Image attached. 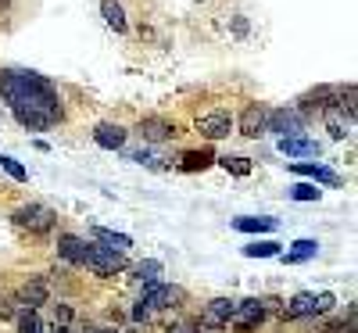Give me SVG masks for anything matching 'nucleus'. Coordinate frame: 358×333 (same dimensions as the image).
Returning a JSON list of instances; mask_svg holds the SVG:
<instances>
[{
  "instance_id": "obj_6",
  "label": "nucleus",
  "mask_w": 358,
  "mask_h": 333,
  "mask_svg": "<svg viewBox=\"0 0 358 333\" xmlns=\"http://www.w3.org/2000/svg\"><path fill=\"white\" fill-rule=\"evenodd\" d=\"M187 297L183 287H169V283H143V305L147 309H176Z\"/></svg>"
},
{
  "instance_id": "obj_5",
  "label": "nucleus",
  "mask_w": 358,
  "mask_h": 333,
  "mask_svg": "<svg viewBox=\"0 0 358 333\" xmlns=\"http://www.w3.org/2000/svg\"><path fill=\"white\" fill-rule=\"evenodd\" d=\"M15 226H22V229H29V233H47L54 222H57V215L47 208V204H25V208H18L15 211Z\"/></svg>"
},
{
  "instance_id": "obj_26",
  "label": "nucleus",
  "mask_w": 358,
  "mask_h": 333,
  "mask_svg": "<svg viewBox=\"0 0 358 333\" xmlns=\"http://www.w3.org/2000/svg\"><path fill=\"white\" fill-rule=\"evenodd\" d=\"M0 169H4L11 179H15V183H25V179H29V172H25V165L22 162H15L11 155H0Z\"/></svg>"
},
{
  "instance_id": "obj_17",
  "label": "nucleus",
  "mask_w": 358,
  "mask_h": 333,
  "mask_svg": "<svg viewBox=\"0 0 358 333\" xmlns=\"http://www.w3.org/2000/svg\"><path fill=\"white\" fill-rule=\"evenodd\" d=\"M94 236H97V244H101V248L122 251V255L133 248V236H126V233H115V229H104V226H94Z\"/></svg>"
},
{
  "instance_id": "obj_15",
  "label": "nucleus",
  "mask_w": 358,
  "mask_h": 333,
  "mask_svg": "<svg viewBox=\"0 0 358 333\" xmlns=\"http://www.w3.org/2000/svg\"><path fill=\"white\" fill-rule=\"evenodd\" d=\"M290 172L312 179V183H330V187H341V176L326 165H312V162H290Z\"/></svg>"
},
{
  "instance_id": "obj_14",
  "label": "nucleus",
  "mask_w": 358,
  "mask_h": 333,
  "mask_svg": "<svg viewBox=\"0 0 358 333\" xmlns=\"http://www.w3.org/2000/svg\"><path fill=\"white\" fill-rule=\"evenodd\" d=\"M126 129L118 126V122H101L97 129H94V143L97 147H104V150H122L126 147Z\"/></svg>"
},
{
  "instance_id": "obj_10",
  "label": "nucleus",
  "mask_w": 358,
  "mask_h": 333,
  "mask_svg": "<svg viewBox=\"0 0 358 333\" xmlns=\"http://www.w3.org/2000/svg\"><path fill=\"white\" fill-rule=\"evenodd\" d=\"M265 126H268V108L265 104H248L244 115H241V136L258 140L265 133Z\"/></svg>"
},
{
  "instance_id": "obj_12",
  "label": "nucleus",
  "mask_w": 358,
  "mask_h": 333,
  "mask_svg": "<svg viewBox=\"0 0 358 333\" xmlns=\"http://www.w3.org/2000/svg\"><path fill=\"white\" fill-rule=\"evenodd\" d=\"M322 118H326V129H330V136H334V140H344V136L351 133V126H355V115H351V111H344L341 104L322 108Z\"/></svg>"
},
{
  "instance_id": "obj_3",
  "label": "nucleus",
  "mask_w": 358,
  "mask_h": 333,
  "mask_svg": "<svg viewBox=\"0 0 358 333\" xmlns=\"http://www.w3.org/2000/svg\"><path fill=\"white\" fill-rule=\"evenodd\" d=\"M265 301L262 297H248V301H236V309H233V316H229V326L236 330V333H248V330H255V326H262V319H265Z\"/></svg>"
},
{
  "instance_id": "obj_21",
  "label": "nucleus",
  "mask_w": 358,
  "mask_h": 333,
  "mask_svg": "<svg viewBox=\"0 0 358 333\" xmlns=\"http://www.w3.org/2000/svg\"><path fill=\"white\" fill-rule=\"evenodd\" d=\"M101 15H104V22L115 29V33H126V29H129V22H126V8L118 4V0H101Z\"/></svg>"
},
{
  "instance_id": "obj_24",
  "label": "nucleus",
  "mask_w": 358,
  "mask_h": 333,
  "mask_svg": "<svg viewBox=\"0 0 358 333\" xmlns=\"http://www.w3.org/2000/svg\"><path fill=\"white\" fill-rule=\"evenodd\" d=\"M212 162H215L212 150H187V155H183V165H179V169H183V172H201V169H208Z\"/></svg>"
},
{
  "instance_id": "obj_1",
  "label": "nucleus",
  "mask_w": 358,
  "mask_h": 333,
  "mask_svg": "<svg viewBox=\"0 0 358 333\" xmlns=\"http://www.w3.org/2000/svg\"><path fill=\"white\" fill-rule=\"evenodd\" d=\"M0 94L11 104L22 129L43 133L65 118V108H62V97H57L54 83L43 79L40 72H29V69L0 72Z\"/></svg>"
},
{
  "instance_id": "obj_11",
  "label": "nucleus",
  "mask_w": 358,
  "mask_h": 333,
  "mask_svg": "<svg viewBox=\"0 0 358 333\" xmlns=\"http://www.w3.org/2000/svg\"><path fill=\"white\" fill-rule=\"evenodd\" d=\"M280 150L287 158H319L322 155V143L308 140V136H280Z\"/></svg>"
},
{
  "instance_id": "obj_7",
  "label": "nucleus",
  "mask_w": 358,
  "mask_h": 333,
  "mask_svg": "<svg viewBox=\"0 0 358 333\" xmlns=\"http://www.w3.org/2000/svg\"><path fill=\"white\" fill-rule=\"evenodd\" d=\"M233 309H236L233 297H215V301H208V305H204V316H201V330H226Z\"/></svg>"
},
{
  "instance_id": "obj_19",
  "label": "nucleus",
  "mask_w": 358,
  "mask_h": 333,
  "mask_svg": "<svg viewBox=\"0 0 358 333\" xmlns=\"http://www.w3.org/2000/svg\"><path fill=\"white\" fill-rule=\"evenodd\" d=\"M86 240L83 236H72V233H65L62 240H57V251H62V258L65 262H76V265H83V255H86Z\"/></svg>"
},
{
  "instance_id": "obj_2",
  "label": "nucleus",
  "mask_w": 358,
  "mask_h": 333,
  "mask_svg": "<svg viewBox=\"0 0 358 333\" xmlns=\"http://www.w3.org/2000/svg\"><path fill=\"white\" fill-rule=\"evenodd\" d=\"M83 265L94 272V276L111 280V276H118V272L126 269V255L122 251H111V248H94V244H90L86 255H83Z\"/></svg>"
},
{
  "instance_id": "obj_30",
  "label": "nucleus",
  "mask_w": 358,
  "mask_h": 333,
  "mask_svg": "<svg viewBox=\"0 0 358 333\" xmlns=\"http://www.w3.org/2000/svg\"><path fill=\"white\" fill-rule=\"evenodd\" d=\"M18 309H22V305H18L15 297H0V319H15ZM22 312H25V309H22Z\"/></svg>"
},
{
  "instance_id": "obj_33",
  "label": "nucleus",
  "mask_w": 358,
  "mask_h": 333,
  "mask_svg": "<svg viewBox=\"0 0 358 333\" xmlns=\"http://www.w3.org/2000/svg\"><path fill=\"white\" fill-rule=\"evenodd\" d=\"M83 333H118V330H101V326H86Z\"/></svg>"
},
{
  "instance_id": "obj_9",
  "label": "nucleus",
  "mask_w": 358,
  "mask_h": 333,
  "mask_svg": "<svg viewBox=\"0 0 358 333\" xmlns=\"http://www.w3.org/2000/svg\"><path fill=\"white\" fill-rule=\"evenodd\" d=\"M47 297H50V287H47V280L43 276H29L22 287H18V294H15V301L22 309H40V305H47Z\"/></svg>"
},
{
  "instance_id": "obj_25",
  "label": "nucleus",
  "mask_w": 358,
  "mask_h": 333,
  "mask_svg": "<svg viewBox=\"0 0 358 333\" xmlns=\"http://www.w3.org/2000/svg\"><path fill=\"white\" fill-rule=\"evenodd\" d=\"M15 323H18V333H43V330H47V326L40 323V316H36L33 309L18 312V316H15Z\"/></svg>"
},
{
  "instance_id": "obj_22",
  "label": "nucleus",
  "mask_w": 358,
  "mask_h": 333,
  "mask_svg": "<svg viewBox=\"0 0 358 333\" xmlns=\"http://www.w3.org/2000/svg\"><path fill=\"white\" fill-rule=\"evenodd\" d=\"M283 244H276V240H251V244H244V258H280Z\"/></svg>"
},
{
  "instance_id": "obj_27",
  "label": "nucleus",
  "mask_w": 358,
  "mask_h": 333,
  "mask_svg": "<svg viewBox=\"0 0 358 333\" xmlns=\"http://www.w3.org/2000/svg\"><path fill=\"white\" fill-rule=\"evenodd\" d=\"M290 197H294V201H319L322 190H319L315 183H294V187H290Z\"/></svg>"
},
{
  "instance_id": "obj_16",
  "label": "nucleus",
  "mask_w": 358,
  "mask_h": 333,
  "mask_svg": "<svg viewBox=\"0 0 358 333\" xmlns=\"http://www.w3.org/2000/svg\"><path fill=\"white\" fill-rule=\"evenodd\" d=\"M233 229H241V233H276L280 219H273V215H241V219H233Z\"/></svg>"
},
{
  "instance_id": "obj_28",
  "label": "nucleus",
  "mask_w": 358,
  "mask_h": 333,
  "mask_svg": "<svg viewBox=\"0 0 358 333\" xmlns=\"http://www.w3.org/2000/svg\"><path fill=\"white\" fill-rule=\"evenodd\" d=\"M219 165L226 169V172H233V176H248L251 172V158H219Z\"/></svg>"
},
{
  "instance_id": "obj_13",
  "label": "nucleus",
  "mask_w": 358,
  "mask_h": 333,
  "mask_svg": "<svg viewBox=\"0 0 358 333\" xmlns=\"http://www.w3.org/2000/svg\"><path fill=\"white\" fill-rule=\"evenodd\" d=\"M136 136L147 140V143H162V140H172L176 136V126L165 122V118H140V126H136Z\"/></svg>"
},
{
  "instance_id": "obj_20",
  "label": "nucleus",
  "mask_w": 358,
  "mask_h": 333,
  "mask_svg": "<svg viewBox=\"0 0 358 333\" xmlns=\"http://www.w3.org/2000/svg\"><path fill=\"white\" fill-rule=\"evenodd\" d=\"M319 255V240H294L290 244V251L287 255H280L287 265H297V262H308V258H315Z\"/></svg>"
},
{
  "instance_id": "obj_29",
  "label": "nucleus",
  "mask_w": 358,
  "mask_h": 333,
  "mask_svg": "<svg viewBox=\"0 0 358 333\" xmlns=\"http://www.w3.org/2000/svg\"><path fill=\"white\" fill-rule=\"evenodd\" d=\"M337 305V297L330 294V290H322V294H315V316H322V312H330Z\"/></svg>"
},
{
  "instance_id": "obj_23",
  "label": "nucleus",
  "mask_w": 358,
  "mask_h": 333,
  "mask_svg": "<svg viewBox=\"0 0 358 333\" xmlns=\"http://www.w3.org/2000/svg\"><path fill=\"white\" fill-rule=\"evenodd\" d=\"M133 276H136L140 283H158V276H162V262H158V258H143V262H136V265H133Z\"/></svg>"
},
{
  "instance_id": "obj_18",
  "label": "nucleus",
  "mask_w": 358,
  "mask_h": 333,
  "mask_svg": "<svg viewBox=\"0 0 358 333\" xmlns=\"http://www.w3.org/2000/svg\"><path fill=\"white\" fill-rule=\"evenodd\" d=\"M280 316H283V319H305V316H315V294H297V297H290V305H283Z\"/></svg>"
},
{
  "instance_id": "obj_4",
  "label": "nucleus",
  "mask_w": 358,
  "mask_h": 333,
  "mask_svg": "<svg viewBox=\"0 0 358 333\" xmlns=\"http://www.w3.org/2000/svg\"><path fill=\"white\" fill-rule=\"evenodd\" d=\"M308 126V118L297 111V108H276V111H268V133H280V136H301Z\"/></svg>"
},
{
  "instance_id": "obj_34",
  "label": "nucleus",
  "mask_w": 358,
  "mask_h": 333,
  "mask_svg": "<svg viewBox=\"0 0 358 333\" xmlns=\"http://www.w3.org/2000/svg\"><path fill=\"white\" fill-rule=\"evenodd\" d=\"M183 333H201V330H183Z\"/></svg>"
},
{
  "instance_id": "obj_31",
  "label": "nucleus",
  "mask_w": 358,
  "mask_h": 333,
  "mask_svg": "<svg viewBox=\"0 0 358 333\" xmlns=\"http://www.w3.org/2000/svg\"><path fill=\"white\" fill-rule=\"evenodd\" d=\"M69 319H72V309H65V305L57 309V305H54V323H57V326H65Z\"/></svg>"
},
{
  "instance_id": "obj_32",
  "label": "nucleus",
  "mask_w": 358,
  "mask_h": 333,
  "mask_svg": "<svg viewBox=\"0 0 358 333\" xmlns=\"http://www.w3.org/2000/svg\"><path fill=\"white\" fill-rule=\"evenodd\" d=\"M147 316H151V309H147V305H143V301H140V305L133 309V319H147Z\"/></svg>"
},
{
  "instance_id": "obj_8",
  "label": "nucleus",
  "mask_w": 358,
  "mask_h": 333,
  "mask_svg": "<svg viewBox=\"0 0 358 333\" xmlns=\"http://www.w3.org/2000/svg\"><path fill=\"white\" fill-rule=\"evenodd\" d=\"M233 126H236V122H233V115L222 111V108H219V111H208V115L197 118V129H201L208 140H226V136L233 133Z\"/></svg>"
}]
</instances>
